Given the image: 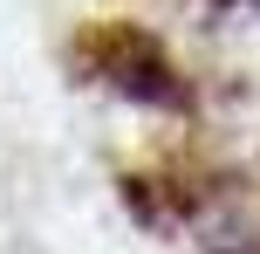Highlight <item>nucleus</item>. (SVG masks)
Returning <instances> with one entry per match:
<instances>
[{
    "instance_id": "2",
    "label": "nucleus",
    "mask_w": 260,
    "mask_h": 254,
    "mask_svg": "<svg viewBox=\"0 0 260 254\" xmlns=\"http://www.w3.org/2000/svg\"><path fill=\"white\" fill-rule=\"evenodd\" d=\"M206 254H260V227H253V234H212Z\"/></svg>"
},
{
    "instance_id": "1",
    "label": "nucleus",
    "mask_w": 260,
    "mask_h": 254,
    "mask_svg": "<svg viewBox=\"0 0 260 254\" xmlns=\"http://www.w3.org/2000/svg\"><path fill=\"white\" fill-rule=\"evenodd\" d=\"M76 69L103 90H117L123 103H144V110H192V82L178 76L157 35H144L137 21H96L76 35Z\"/></svg>"
},
{
    "instance_id": "3",
    "label": "nucleus",
    "mask_w": 260,
    "mask_h": 254,
    "mask_svg": "<svg viewBox=\"0 0 260 254\" xmlns=\"http://www.w3.org/2000/svg\"><path fill=\"white\" fill-rule=\"evenodd\" d=\"M240 7H260V0H240Z\"/></svg>"
}]
</instances>
